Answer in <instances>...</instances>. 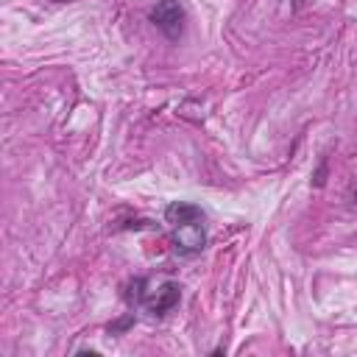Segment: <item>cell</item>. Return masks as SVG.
Returning a JSON list of instances; mask_svg holds the SVG:
<instances>
[{"mask_svg": "<svg viewBox=\"0 0 357 357\" xmlns=\"http://www.w3.org/2000/svg\"><path fill=\"white\" fill-rule=\"evenodd\" d=\"M131 301L134 304H139L145 312H151L153 318H162V315H167L173 307H178V301H181V284H176V282H159V284H151L148 279H137L134 284H131Z\"/></svg>", "mask_w": 357, "mask_h": 357, "instance_id": "1", "label": "cell"}, {"mask_svg": "<svg viewBox=\"0 0 357 357\" xmlns=\"http://www.w3.org/2000/svg\"><path fill=\"white\" fill-rule=\"evenodd\" d=\"M151 22L170 39V42H178L181 33H184V22H187V11L178 0H159L153 8H151Z\"/></svg>", "mask_w": 357, "mask_h": 357, "instance_id": "2", "label": "cell"}, {"mask_svg": "<svg viewBox=\"0 0 357 357\" xmlns=\"http://www.w3.org/2000/svg\"><path fill=\"white\" fill-rule=\"evenodd\" d=\"M204 245H206V229H204L201 220L176 226V231H173V248H176V254L195 257V254L204 251Z\"/></svg>", "mask_w": 357, "mask_h": 357, "instance_id": "3", "label": "cell"}, {"mask_svg": "<svg viewBox=\"0 0 357 357\" xmlns=\"http://www.w3.org/2000/svg\"><path fill=\"white\" fill-rule=\"evenodd\" d=\"M165 220L170 226L195 223V220H204V209L198 204H190V201H173V204L165 206Z\"/></svg>", "mask_w": 357, "mask_h": 357, "instance_id": "4", "label": "cell"}, {"mask_svg": "<svg viewBox=\"0 0 357 357\" xmlns=\"http://www.w3.org/2000/svg\"><path fill=\"white\" fill-rule=\"evenodd\" d=\"M326 167H329V162H326V159H321L318 170L312 173V187H324V184H326Z\"/></svg>", "mask_w": 357, "mask_h": 357, "instance_id": "5", "label": "cell"}, {"mask_svg": "<svg viewBox=\"0 0 357 357\" xmlns=\"http://www.w3.org/2000/svg\"><path fill=\"white\" fill-rule=\"evenodd\" d=\"M131 324H134V312H131V315H126L123 321H117V324H112V326H109V332H112V335H117V332H123V329H128Z\"/></svg>", "mask_w": 357, "mask_h": 357, "instance_id": "6", "label": "cell"}, {"mask_svg": "<svg viewBox=\"0 0 357 357\" xmlns=\"http://www.w3.org/2000/svg\"><path fill=\"white\" fill-rule=\"evenodd\" d=\"M351 204H354V206H357V181H354V184H351Z\"/></svg>", "mask_w": 357, "mask_h": 357, "instance_id": "7", "label": "cell"}]
</instances>
